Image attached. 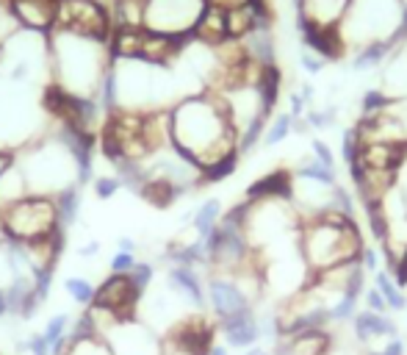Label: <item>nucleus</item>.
<instances>
[{
	"mask_svg": "<svg viewBox=\"0 0 407 355\" xmlns=\"http://www.w3.org/2000/svg\"><path fill=\"white\" fill-rule=\"evenodd\" d=\"M169 147L172 153L202 172V167L239 150V130L230 123L224 97L194 92L169 106Z\"/></svg>",
	"mask_w": 407,
	"mask_h": 355,
	"instance_id": "1",
	"label": "nucleus"
},
{
	"mask_svg": "<svg viewBox=\"0 0 407 355\" xmlns=\"http://www.w3.org/2000/svg\"><path fill=\"white\" fill-rule=\"evenodd\" d=\"M299 256L305 261L308 272H321L336 264L360 259V250L366 247L357 220H349L344 214L327 208L316 217L299 220V236H297Z\"/></svg>",
	"mask_w": 407,
	"mask_h": 355,
	"instance_id": "2",
	"label": "nucleus"
},
{
	"mask_svg": "<svg viewBox=\"0 0 407 355\" xmlns=\"http://www.w3.org/2000/svg\"><path fill=\"white\" fill-rule=\"evenodd\" d=\"M47 45H50V67L56 72L53 84H59L72 95L94 97L100 78L111 64L108 45L64 31L47 33Z\"/></svg>",
	"mask_w": 407,
	"mask_h": 355,
	"instance_id": "3",
	"label": "nucleus"
},
{
	"mask_svg": "<svg viewBox=\"0 0 407 355\" xmlns=\"http://www.w3.org/2000/svg\"><path fill=\"white\" fill-rule=\"evenodd\" d=\"M17 164L25 172L31 194H50L53 197L67 186H78L75 162L56 136L45 145H36V147L17 153Z\"/></svg>",
	"mask_w": 407,
	"mask_h": 355,
	"instance_id": "4",
	"label": "nucleus"
},
{
	"mask_svg": "<svg viewBox=\"0 0 407 355\" xmlns=\"http://www.w3.org/2000/svg\"><path fill=\"white\" fill-rule=\"evenodd\" d=\"M402 28V3L399 0H352L341 23V36L346 47H360L377 39H399Z\"/></svg>",
	"mask_w": 407,
	"mask_h": 355,
	"instance_id": "5",
	"label": "nucleus"
},
{
	"mask_svg": "<svg viewBox=\"0 0 407 355\" xmlns=\"http://www.w3.org/2000/svg\"><path fill=\"white\" fill-rule=\"evenodd\" d=\"M59 227L64 225L59 222L56 203L50 194H28L0 211V236L6 242L31 244V242L50 239Z\"/></svg>",
	"mask_w": 407,
	"mask_h": 355,
	"instance_id": "6",
	"label": "nucleus"
},
{
	"mask_svg": "<svg viewBox=\"0 0 407 355\" xmlns=\"http://www.w3.org/2000/svg\"><path fill=\"white\" fill-rule=\"evenodd\" d=\"M53 31L75 33L84 39H94L100 45H108L114 31L111 9L103 0H62Z\"/></svg>",
	"mask_w": 407,
	"mask_h": 355,
	"instance_id": "7",
	"label": "nucleus"
},
{
	"mask_svg": "<svg viewBox=\"0 0 407 355\" xmlns=\"http://www.w3.org/2000/svg\"><path fill=\"white\" fill-rule=\"evenodd\" d=\"M202 9L205 0H147L144 28L166 36H188Z\"/></svg>",
	"mask_w": 407,
	"mask_h": 355,
	"instance_id": "8",
	"label": "nucleus"
},
{
	"mask_svg": "<svg viewBox=\"0 0 407 355\" xmlns=\"http://www.w3.org/2000/svg\"><path fill=\"white\" fill-rule=\"evenodd\" d=\"M142 294L136 291V286L130 283L127 275H108L97 289H94L92 305L111 311L120 322L136 320V308H139Z\"/></svg>",
	"mask_w": 407,
	"mask_h": 355,
	"instance_id": "9",
	"label": "nucleus"
},
{
	"mask_svg": "<svg viewBox=\"0 0 407 355\" xmlns=\"http://www.w3.org/2000/svg\"><path fill=\"white\" fill-rule=\"evenodd\" d=\"M105 339L114 355H164V344L158 342V336L139 320L117 322L105 333Z\"/></svg>",
	"mask_w": 407,
	"mask_h": 355,
	"instance_id": "10",
	"label": "nucleus"
},
{
	"mask_svg": "<svg viewBox=\"0 0 407 355\" xmlns=\"http://www.w3.org/2000/svg\"><path fill=\"white\" fill-rule=\"evenodd\" d=\"M205 297H208V305L217 320H227L252 305L247 291L241 289V283L233 275H214L205 283Z\"/></svg>",
	"mask_w": 407,
	"mask_h": 355,
	"instance_id": "11",
	"label": "nucleus"
},
{
	"mask_svg": "<svg viewBox=\"0 0 407 355\" xmlns=\"http://www.w3.org/2000/svg\"><path fill=\"white\" fill-rule=\"evenodd\" d=\"M6 6L23 31L53 33L56 28L59 0H6Z\"/></svg>",
	"mask_w": 407,
	"mask_h": 355,
	"instance_id": "12",
	"label": "nucleus"
},
{
	"mask_svg": "<svg viewBox=\"0 0 407 355\" xmlns=\"http://www.w3.org/2000/svg\"><path fill=\"white\" fill-rule=\"evenodd\" d=\"M294 26L299 31L302 47L321 56L324 62H336V59L346 56V42L338 28H321V26H311L305 20H294Z\"/></svg>",
	"mask_w": 407,
	"mask_h": 355,
	"instance_id": "13",
	"label": "nucleus"
},
{
	"mask_svg": "<svg viewBox=\"0 0 407 355\" xmlns=\"http://www.w3.org/2000/svg\"><path fill=\"white\" fill-rule=\"evenodd\" d=\"M219 330L224 336V344L233 350H250L263 339L260 336V317L255 314L252 305L227 317V320H219Z\"/></svg>",
	"mask_w": 407,
	"mask_h": 355,
	"instance_id": "14",
	"label": "nucleus"
},
{
	"mask_svg": "<svg viewBox=\"0 0 407 355\" xmlns=\"http://www.w3.org/2000/svg\"><path fill=\"white\" fill-rule=\"evenodd\" d=\"M352 0H294L297 20L321 28H341Z\"/></svg>",
	"mask_w": 407,
	"mask_h": 355,
	"instance_id": "15",
	"label": "nucleus"
},
{
	"mask_svg": "<svg viewBox=\"0 0 407 355\" xmlns=\"http://www.w3.org/2000/svg\"><path fill=\"white\" fill-rule=\"evenodd\" d=\"M166 281H169V291H175L183 303H191V308H197V311L205 308L208 297H205V283H202V278H200V269L180 266V264H169Z\"/></svg>",
	"mask_w": 407,
	"mask_h": 355,
	"instance_id": "16",
	"label": "nucleus"
},
{
	"mask_svg": "<svg viewBox=\"0 0 407 355\" xmlns=\"http://www.w3.org/2000/svg\"><path fill=\"white\" fill-rule=\"evenodd\" d=\"M188 39L197 42V45H205V47H217L222 42H227L230 39L227 36V9L214 6V3H205V9L197 17Z\"/></svg>",
	"mask_w": 407,
	"mask_h": 355,
	"instance_id": "17",
	"label": "nucleus"
},
{
	"mask_svg": "<svg viewBox=\"0 0 407 355\" xmlns=\"http://www.w3.org/2000/svg\"><path fill=\"white\" fill-rule=\"evenodd\" d=\"M291 189H294V172L288 169H275L260 175L255 184L247 186L244 200L247 203H260V200H291Z\"/></svg>",
	"mask_w": 407,
	"mask_h": 355,
	"instance_id": "18",
	"label": "nucleus"
},
{
	"mask_svg": "<svg viewBox=\"0 0 407 355\" xmlns=\"http://www.w3.org/2000/svg\"><path fill=\"white\" fill-rule=\"evenodd\" d=\"M352 322H355V336H357V342L360 344H374L379 339H394L396 336V322L388 317V314H374V311H369V308H363V311H357L355 317H352Z\"/></svg>",
	"mask_w": 407,
	"mask_h": 355,
	"instance_id": "19",
	"label": "nucleus"
},
{
	"mask_svg": "<svg viewBox=\"0 0 407 355\" xmlns=\"http://www.w3.org/2000/svg\"><path fill=\"white\" fill-rule=\"evenodd\" d=\"M382 89L391 97H407V39L382 64Z\"/></svg>",
	"mask_w": 407,
	"mask_h": 355,
	"instance_id": "20",
	"label": "nucleus"
},
{
	"mask_svg": "<svg viewBox=\"0 0 407 355\" xmlns=\"http://www.w3.org/2000/svg\"><path fill=\"white\" fill-rule=\"evenodd\" d=\"M136 194H139L144 203H150L153 208H169L178 197H183L186 192H183L175 181H169V178H164V175H150V172H147L144 184L139 186Z\"/></svg>",
	"mask_w": 407,
	"mask_h": 355,
	"instance_id": "21",
	"label": "nucleus"
},
{
	"mask_svg": "<svg viewBox=\"0 0 407 355\" xmlns=\"http://www.w3.org/2000/svg\"><path fill=\"white\" fill-rule=\"evenodd\" d=\"M144 45V28H114L108 39L111 62H139Z\"/></svg>",
	"mask_w": 407,
	"mask_h": 355,
	"instance_id": "22",
	"label": "nucleus"
},
{
	"mask_svg": "<svg viewBox=\"0 0 407 355\" xmlns=\"http://www.w3.org/2000/svg\"><path fill=\"white\" fill-rule=\"evenodd\" d=\"M396 45H402L399 39H377V42H366L360 47H355L352 56V69L357 72H369V69H382V64L388 62V56L396 50Z\"/></svg>",
	"mask_w": 407,
	"mask_h": 355,
	"instance_id": "23",
	"label": "nucleus"
},
{
	"mask_svg": "<svg viewBox=\"0 0 407 355\" xmlns=\"http://www.w3.org/2000/svg\"><path fill=\"white\" fill-rule=\"evenodd\" d=\"M222 200L217 197H208L202 200L191 214H188V222H191V230L197 233V239H208L217 227H219V220H222Z\"/></svg>",
	"mask_w": 407,
	"mask_h": 355,
	"instance_id": "24",
	"label": "nucleus"
},
{
	"mask_svg": "<svg viewBox=\"0 0 407 355\" xmlns=\"http://www.w3.org/2000/svg\"><path fill=\"white\" fill-rule=\"evenodd\" d=\"M31 189H28V181H25V172L20 169V164L14 162V167H8L3 175H0V211L14 205L17 200L28 197Z\"/></svg>",
	"mask_w": 407,
	"mask_h": 355,
	"instance_id": "25",
	"label": "nucleus"
},
{
	"mask_svg": "<svg viewBox=\"0 0 407 355\" xmlns=\"http://www.w3.org/2000/svg\"><path fill=\"white\" fill-rule=\"evenodd\" d=\"M53 203H56V214H59V222L67 230L72 225H78L81 220V205H84V194L81 186H67L59 194H53Z\"/></svg>",
	"mask_w": 407,
	"mask_h": 355,
	"instance_id": "26",
	"label": "nucleus"
},
{
	"mask_svg": "<svg viewBox=\"0 0 407 355\" xmlns=\"http://www.w3.org/2000/svg\"><path fill=\"white\" fill-rule=\"evenodd\" d=\"M239 162H241V156H239V150H236V153H227V156H222L217 162H211L208 167H202V172H200V186H211V184L227 181V178L239 169Z\"/></svg>",
	"mask_w": 407,
	"mask_h": 355,
	"instance_id": "27",
	"label": "nucleus"
},
{
	"mask_svg": "<svg viewBox=\"0 0 407 355\" xmlns=\"http://www.w3.org/2000/svg\"><path fill=\"white\" fill-rule=\"evenodd\" d=\"M374 289L385 297L388 311H405V308H407V294L396 286V281L391 278V272L377 269V272H374Z\"/></svg>",
	"mask_w": 407,
	"mask_h": 355,
	"instance_id": "28",
	"label": "nucleus"
},
{
	"mask_svg": "<svg viewBox=\"0 0 407 355\" xmlns=\"http://www.w3.org/2000/svg\"><path fill=\"white\" fill-rule=\"evenodd\" d=\"M294 178L314 181V184H321V186H336L338 184V172L330 169V167H324V164H319L314 156L305 159V162H299V167L294 169Z\"/></svg>",
	"mask_w": 407,
	"mask_h": 355,
	"instance_id": "29",
	"label": "nucleus"
},
{
	"mask_svg": "<svg viewBox=\"0 0 407 355\" xmlns=\"http://www.w3.org/2000/svg\"><path fill=\"white\" fill-rule=\"evenodd\" d=\"M294 133V117L288 114V111H282V114H275V120H269V125H266V133H263V147H275V145H280L285 142L288 136Z\"/></svg>",
	"mask_w": 407,
	"mask_h": 355,
	"instance_id": "30",
	"label": "nucleus"
},
{
	"mask_svg": "<svg viewBox=\"0 0 407 355\" xmlns=\"http://www.w3.org/2000/svg\"><path fill=\"white\" fill-rule=\"evenodd\" d=\"M64 355H114V350L105 336H86V339H72Z\"/></svg>",
	"mask_w": 407,
	"mask_h": 355,
	"instance_id": "31",
	"label": "nucleus"
},
{
	"mask_svg": "<svg viewBox=\"0 0 407 355\" xmlns=\"http://www.w3.org/2000/svg\"><path fill=\"white\" fill-rule=\"evenodd\" d=\"M266 125H269V120H266V117H258V120H252L247 128L239 130V156H250L252 150L263 142Z\"/></svg>",
	"mask_w": 407,
	"mask_h": 355,
	"instance_id": "32",
	"label": "nucleus"
},
{
	"mask_svg": "<svg viewBox=\"0 0 407 355\" xmlns=\"http://www.w3.org/2000/svg\"><path fill=\"white\" fill-rule=\"evenodd\" d=\"M388 106H391V95H388L382 86L366 89L363 97H360V117H374V114H382V111H388Z\"/></svg>",
	"mask_w": 407,
	"mask_h": 355,
	"instance_id": "33",
	"label": "nucleus"
},
{
	"mask_svg": "<svg viewBox=\"0 0 407 355\" xmlns=\"http://www.w3.org/2000/svg\"><path fill=\"white\" fill-rule=\"evenodd\" d=\"M94 286L92 281H86V278H78V275H69L67 281H64V291L78 303V305H92V300H94Z\"/></svg>",
	"mask_w": 407,
	"mask_h": 355,
	"instance_id": "34",
	"label": "nucleus"
},
{
	"mask_svg": "<svg viewBox=\"0 0 407 355\" xmlns=\"http://www.w3.org/2000/svg\"><path fill=\"white\" fill-rule=\"evenodd\" d=\"M330 208L333 211H338V214H344L349 220H357V203H355V194L344 189L341 184H336L333 186V197H330Z\"/></svg>",
	"mask_w": 407,
	"mask_h": 355,
	"instance_id": "35",
	"label": "nucleus"
},
{
	"mask_svg": "<svg viewBox=\"0 0 407 355\" xmlns=\"http://www.w3.org/2000/svg\"><path fill=\"white\" fill-rule=\"evenodd\" d=\"M338 120V108L336 106H311L305 111V123L316 130L333 128V123Z\"/></svg>",
	"mask_w": 407,
	"mask_h": 355,
	"instance_id": "36",
	"label": "nucleus"
},
{
	"mask_svg": "<svg viewBox=\"0 0 407 355\" xmlns=\"http://www.w3.org/2000/svg\"><path fill=\"white\" fill-rule=\"evenodd\" d=\"M341 159H344L346 169L357 167V159H360V136L355 128H346L341 133Z\"/></svg>",
	"mask_w": 407,
	"mask_h": 355,
	"instance_id": "37",
	"label": "nucleus"
},
{
	"mask_svg": "<svg viewBox=\"0 0 407 355\" xmlns=\"http://www.w3.org/2000/svg\"><path fill=\"white\" fill-rule=\"evenodd\" d=\"M127 278H130V283L136 286V291L144 297L147 289H150V283H153V278H156V266H153L150 261H136V266H133V272H130Z\"/></svg>",
	"mask_w": 407,
	"mask_h": 355,
	"instance_id": "38",
	"label": "nucleus"
},
{
	"mask_svg": "<svg viewBox=\"0 0 407 355\" xmlns=\"http://www.w3.org/2000/svg\"><path fill=\"white\" fill-rule=\"evenodd\" d=\"M92 189L97 200H111L114 194L120 192V189H125V186H122V181L117 175H97L92 181Z\"/></svg>",
	"mask_w": 407,
	"mask_h": 355,
	"instance_id": "39",
	"label": "nucleus"
},
{
	"mask_svg": "<svg viewBox=\"0 0 407 355\" xmlns=\"http://www.w3.org/2000/svg\"><path fill=\"white\" fill-rule=\"evenodd\" d=\"M136 253H122V250H117L111 261H108V269H111V275H130L133 272V266H136Z\"/></svg>",
	"mask_w": 407,
	"mask_h": 355,
	"instance_id": "40",
	"label": "nucleus"
},
{
	"mask_svg": "<svg viewBox=\"0 0 407 355\" xmlns=\"http://www.w3.org/2000/svg\"><path fill=\"white\" fill-rule=\"evenodd\" d=\"M311 156H314L319 164L336 169V153H333V147H330L324 139H314V142H311Z\"/></svg>",
	"mask_w": 407,
	"mask_h": 355,
	"instance_id": "41",
	"label": "nucleus"
},
{
	"mask_svg": "<svg viewBox=\"0 0 407 355\" xmlns=\"http://www.w3.org/2000/svg\"><path fill=\"white\" fill-rule=\"evenodd\" d=\"M20 350L28 355H50V344H47V339L42 333H33L20 344Z\"/></svg>",
	"mask_w": 407,
	"mask_h": 355,
	"instance_id": "42",
	"label": "nucleus"
},
{
	"mask_svg": "<svg viewBox=\"0 0 407 355\" xmlns=\"http://www.w3.org/2000/svg\"><path fill=\"white\" fill-rule=\"evenodd\" d=\"M299 67H302L308 75H321V72H324V67H327V62H324L321 56L311 53V50H302V56H299Z\"/></svg>",
	"mask_w": 407,
	"mask_h": 355,
	"instance_id": "43",
	"label": "nucleus"
},
{
	"mask_svg": "<svg viewBox=\"0 0 407 355\" xmlns=\"http://www.w3.org/2000/svg\"><path fill=\"white\" fill-rule=\"evenodd\" d=\"M363 297H366V308H369V311H374V314H388V303H385V297H382L374 286L366 289Z\"/></svg>",
	"mask_w": 407,
	"mask_h": 355,
	"instance_id": "44",
	"label": "nucleus"
},
{
	"mask_svg": "<svg viewBox=\"0 0 407 355\" xmlns=\"http://www.w3.org/2000/svg\"><path fill=\"white\" fill-rule=\"evenodd\" d=\"M308 108H311V106H308V100H305V97L299 95L297 89H294V92L288 95V114H291L294 120H299V117H305V111H308Z\"/></svg>",
	"mask_w": 407,
	"mask_h": 355,
	"instance_id": "45",
	"label": "nucleus"
},
{
	"mask_svg": "<svg viewBox=\"0 0 407 355\" xmlns=\"http://www.w3.org/2000/svg\"><path fill=\"white\" fill-rule=\"evenodd\" d=\"M369 355H407V347L399 336H394V339L382 342V347H379V350H372Z\"/></svg>",
	"mask_w": 407,
	"mask_h": 355,
	"instance_id": "46",
	"label": "nucleus"
},
{
	"mask_svg": "<svg viewBox=\"0 0 407 355\" xmlns=\"http://www.w3.org/2000/svg\"><path fill=\"white\" fill-rule=\"evenodd\" d=\"M357 261H360V266H363L366 272H377V269H379V253H377V247H363Z\"/></svg>",
	"mask_w": 407,
	"mask_h": 355,
	"instance_id": "47",
	"label": "nucleus"
},
{
	"mask_svg": "<svg viewBox=\"0 0 407 355\" xmlns=\"http://www.w3.org/2000/svg\"><path fill=\"white\" fill-rule=\"evenodd\" d=\"M14 162H17V153L8 150V147H0V175H3L8 167H14Z\"/></svg>",
	"mask_w": 407,
	"mask_h": 355,
	"instance_id": "48",
	"label": "nucleus"
},
{
	"mask_svg": "<svg viewBox=\"0 0 407 355\" xmlns=\"http://www.w3.org/2000/svg\"><path fill=\"white\" fill-rule=\"evenodd\" d=\"M117 250H122V253H136V242H133L130 236H120V239H117Z\"/></svg>",
	"mask_w": 407,
	"mask_h": 355,
	"instance_id": "49",
	"label": "nucleus"
},
{
	"mask_svg": "<svg viewBox=\"0 0 407 355\" xmlns=\"http://www.w3.org/2000/svg\"><path fill=\"white\" fill-rule=\"evenodd\" d=\"M100 253V242H89V244H84L81 250H78V256H84V259H92V256H97Z\"/></svg>",
	"mask_w": 407,
	"mask_h": 355,
	"instance_id": "50",
	"label": "nucleus"
},
{
	"mask_svg": "<svg viewBox=\"0 0 407 355\" xmlns=\"http://www.w3.org/2000/svg\"><path fill=\"white\" fill-rule=\"evenodd\" d=\"M205 3H214V6H222V9H233V6H241L247 0H205Z\"/></svg>",
	"mask_w": 407,
	"mask_h": 355,
	"instance_id": "51",
	"label": "nucleus"
},
{
	"mask_svg": "<svg viewBox=\"0 0 407 355\" xmlns=\"http://www.w3.org/2000/svg\"><path fill=\"white\" fill-rule=\"evenodd\" d=\"M8 317V305H6V291L0 289V320Z\"/></svg>",
	"mask_w": 407,
	"mask_h": 355,
	"instance_id": "52",
	"label": "nucleus"
},
{
	"mask_svg": "<svg viewBox=\"0 0 407 355\" xmlns=\"http://www.w3.org/2000/svg\"><path fill=\"white\" fill-rule=\"evenodd\" d=\"M208 355H230V350H227V344H214Z\"/></svg>",
	"mask_w": 407,
	"mask_h": 355,
	"instance_id": "53",
	"label": "nucleus"
},
{
	"mask_svg": "<svg viewBox=\"0 0 407 355\" xmlns=\"http://www.w3.org/2000/svg\"><path fill=\"white\" fill-rule=\"evenodd\" d=\"M247 355H269V353H266V350H260V347L255 344V347H250V350H247Z\"/></svg>",
	"mask_w": 407,
	"mask_h": 355,
	"instance_id": "54",
	"label": "nucleus"
}]
</instances>
